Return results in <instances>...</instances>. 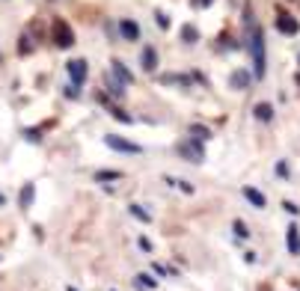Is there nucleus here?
I'll return each mask as SVG.
<instances>
[{
  "label": "nucleus",
  "mask_w": 300,
  "mask_h": 291,
  "mask_svg": "<svg viewBox=\"0 0 300 291\" xmlns=\"http://www.w3.org/2000/svg\"><path fill=\"white\" fill-rule=\"evenodd\" d=\"M68 77L74 80V86H83V80H86V59H71L68 62Z\"/></svg>",
  "instance_id": "nucleus-4"
},
{
  "label": "nucleus",
  "mask_w": 300,
  "mask_h": 291,
  "mask_svg": "<svg viewBox=\"0 0 300 291\" xmlns=\"http://www.w3.org/2000/svg\"><path fill=\"white\" fill-rule=\"evenodd\" d=\"M137 283H140V286H146V289H155V286H158L149 274H140V280H137Z\"/></svg>",
  "instance_id": "nucleus-20"
},
{
  "label": "nucleus",
  "mask_w": 300,
  "mask_h": 291,
  "mask_svg": "<svg viewBox=\"0 0 300 291\" xmlns=\"http://www.w3.org/2000/svg\"><path fill=\"white\" fill-rule=\"evenodd\" d=\"M211 0H193V6H208Z\"/></svg>",
  "instance_id": "nucleus-26"
},
{
  "label": "nucleus",
  "mask_w": 300,
  "mask_h": 291,
  "mask_svg": "<svg viewBox=\"0 0 300 291\" xmlns=\"http://www.w3.org/2000/svg\"><path fill=\"white\" fill-rule=\"evenodd\" d=\"M244 196H247V202H250V205H256V208H265V205H268L265 193H262V190H256V187H250V184L244 187Z\"/></svg>",
  "instance_id": "nucleus-9"
},
{
  "label": "nucleus",
  "mask_w": 300,
  "mask_h": 291,
  "mask_svg": "<svg viewBox=\"0 0 300 291\" xmlns=\"http://www.w3.org/2000/svg\"><path fill=\"white\" fill-rule=\"evenodd\" d=\"M65 95H68V98H77V95H80V86H71V89H65Z\"/></svg>",
  "instance_id": "nucleus-24"
},
{
  "label": "nucleus",
  "mask_w": 300,
  "mask_h": 291,
  "mask_svg": "<svg viewBox=\"0 0 300 291\" xmlns=\"http://www.w3.org/2000/svg\"><path fill=\"white\" fill-rule=\"evenodd\" d=\"M181 155H187V161H202V146L199 143H190V146H181Z\"/></svg>",
  "instance_id": "nucleus-11"
},
{
  "label": "nucleus",
  "mask_w": 300,
  "mask_h": 291,
  "mask_svg": "<svg viewBox=\"0 0 300 291\" xmlns=\"http://www.w3.org/2000/svg\"><path fill=\"white\" fill-rule=\"evenodd\" d=\"M140 62H143L146 71H155V68H158V51H155L152 45H146L143 54H140Z\"/></svg>",
  "instance_id": "nucleus-6"
},
{
  "label": "nucleus",
  "mask_w": 300,
  "mask_h": 291,
  "mask_svg": "<svg viewBox=\"0 0 300 291\" xmlns=\"http://www.w3.org/2000/svg\"><path fill=\"white\" fill-rule=\"evenodd\" d=\"M190 137H196V140L202 143V140H208L211 134H208V128H202V125H193V128H190Z\"/></svg>",
  "instance_id": "nucleus-16"
},
{
  "label": "nucleus",
  "mask_w": 300,
  "mask_h": 291,
  "mask_svg": "<svg viewBox=\"0 0 300 291\" xmlns=\"http://www.w3.org/2000/svg\"><path fill=\"white\" fill-rule=\"evenodd\" d=\"M113 119H119V122H131V116L122 113V110H113Z\"/></svg>",
  "instance_id": "nucleus-22"
},
{
  "label": "nucleus",
  "mask_w": 300,
  "mask_h": 291,
  "mask_svg": "<svg viewBox=\"0 0 300 291\" xmlns=\"http://www.w3.org/2000/svg\"><path fill=\"white\" fill-rule=\"evenodd\" d=\"M286 173H289V167H286V164L280 161V164H277V175H286Z\"/></svg>",
  "instance_id": "nucleus-25"
},
{
  "label": "nucleus",
  "mask_w": 300,
  "mask_h": 291,
  "mask_svg": "<svg viewBox=\"0 0 300 291\" xmlns=\"http://www.w3.org/2000/svg\"><path fill=\"white\" fill-rule=\"evenodd\" d=\"M253 113H256V119H262V122H271V119H274V107H271V104H256Z\"/></svg>",
  "instance_id": "nucleus-12"
},
{
  "label": "nucleus",
  "mask_w": 300,
  "mask_h": 291,
  "mask_svg": "<svg viewBox=\"0 0 300 291\" xmlns=\"http://www.w3.org/2000/svg\"><path fill=\"white\" fill-rule=\"evenodd\" d=\"M24 137H27V140H33V143H39V128H30V131H24Z\"/></svg>",
  "instance_id": "nucleus-21"
},
{
  "label": "nucleus",
  "mask_w": 300,
  "mask_h": 291,
  "mask_svg": "<svg viewBox=\"0 0 300 291\" xmlns=\"http://www.w3.org/2000/svg\"><path fill=\"white\" fill-rule=\"evenodd\" d=\"M196 36H199V33H196V27H190V24H184V27H181V39H184V42H196Z\"/></svg>",
  "instance_id": "nucleus-15"
},
{
  "label": "nucleus",
  "mask_w": 300,
  "mask_h": 291,
  "mask_svg": "<svg viewBox=\"0 0 300 291\" xmlns=\"http://www.w3.org/2000/svg\"><path fill=\"white\" fill-rule=\"evenodd\" d=\"M235 235H238V238H247V235H250V229H247L241 220H235Z\"/></svg>",
  "instance_id": "nucleus-19"
},
{
  "label": "nucleus",
  "mask_w": 300,
  "mask_h": 291,
  "mask_svg": "<svg viewBox=\"0 0 300 291\" xmlns=\"http://www.w3.org/2000/svg\"><path fill=\"white\" fill-rule=\"evenodd\" d=\"M104 143H107L110 149H116V152H125V155H140V152H143L137 143L125 140V137H116V134H107V137H104Z\"/></svg>",
  "instance_id": "nucleus-2"
},
{
  "label": "nucleus",
  "mask_w": 300,
  "mask_h": 291,
  "mask_svg": "<svg viewBox=\"0 0 300 291\" xmlns=\"http://www.w3.org/2000/svg\"><path fill=\"white\" fill-rule=\"evenodd\" d=\"M140 250H146V253H152V241H149V238H146V235H143V238H140Z\"/></svg>",
  "instance_id": "nucleus-23"
},
{
  "label": "nucleus",
  "mask_w": 300,
  "mask_h": 291,
  "mask_svg": "<svg viewBox=\"0 0 300 291\" xmlns=\"http://www.w3.org/2000/svg\"><path fill=\"white\" fill-rule=\"evenodd\" d=\"M110 68H113V77H116L119 83H125V86H128V83L134 80V74L128 71V65H125V62H119V59H113V65H110Z\"/></svg>",
  "instance_id": "nucleus-7"
},
{
  "label": "nucleus",
  "mask_w": 300,
  "mask_h": 291,
  "mask_svg": "<svg viewBox=\"0 0 300 291\" xmlns=\"http://www.w3.org/2000/svg\"><path fill=\"white\" fill-rule=\"evenodd\" d=\"M113 178H119V173H113V170H101V173H95V181H113Z\"/></svg>",
  "instance_id": "nucleus-17"
},
{
  "label": "nucleus",
  "mask_w": 300,
  "mask_h": 291,
  "mask_svg": "<svg viewBox=\"0 0 300 291\" xmlns=\"http://www.w3.org/2000/svg\"><path fill=\"white\" fill-rule=\"evenodd\" d=\"M286 241H289V250L295 253V256H300V226H289V235H286Z\"/></svg>",
  "instance_id": "nucleus-10"
},
{
  "label": "nucleus",
  "mask_w": 300,
  "mask_h": 291,
  "mask_svg": "<svg viewBox=\"0 0 300 291\" xmlns=\"http://www.w3.org/2000/svg\"><path fill=\"white\" fill-rule=\"evenodd\" d=\"M247 48L253 54V71H256V77H265V36H262V27L256 24L250 6H247Z\"/></svg>",
  "instance_id": "nucleus-1"
},
{
  "label": "nucleus",
  "mask_w": 300,
  "mask_h": 291,
  "mask_svg": "<svg viewBox=\"0 0 300 291\" xmlns=\"http://www.w3.org/2000/svg\"><path fill=\"white\" fill-rule=\"evenodd\" d=\"M277 27H280V33H289V36H295L300 30L298 18H292V15H280V18H277Z\"/></svg>",
  "instance_id": "nucleus-8"
},
{
  "label": "nucleus",
  "mask_w": 300,
  "mask_h": 291,
  "mask_svg": "<svg viewBox=\"0 0 300 291\" xmlns=\"http://www.w3.org/2000/svg\"><path fill=\"white\" fill-rule=\"evenodd\" d=\"M3 205H6V196H3V193H0V208H3Z\"/></svg>",
  "instance_id": "nucleus-27"
},
{
  "label": "nucleus",
  "mask_w": 300,
  "mask_h": 291,
  "mask_svg": "<svg viewBox=\"0 0 300 291\" xmlns=\"http://www.w3.org/2000/svg\"><path fill=\"white\" fill-rule=\"evenodd\" d=\"M54 39H57L60 48H71V45H74V33L68 30L65 21H54Z\"/></svg>",
  "instance_id": "nucleus-3"
},
{
  "label": "nucleus",
  "mask_w": 300,
  "mask_h": 291,
  "mask_svg": "<svg viewBox=\"0 0 300 291\" xmlns=\"http://www.w3.org/2000/svg\"><path fill=\"white\" fill-rule=\"evenodd\" d=\"M232 86H235V89H247V86H250V74H247V71H235V74H232Z\"/></svg>",
  "instance_id": "nucleus-14"
},
{
  "label": "nucleus",
  "mask_w": 300,
  "mask_h": 291,
  "mask_svg": "<svg viewBox=\"0 0 300 291\" xmlns=\"http://www.w3.org/2000/svg\"><path fill=\"white\" fill-rule=\"evenodd\" d=\"M131 214H134L137 220H143V223H149V220H152V214H149V211H143L140 205H131Z\"/></svg>",
  "instance_id": "nucleus-18"
},
{
  "label": "nucleus",
  "mask_w": 300,
  "mask_h": 291,
  "mask_svg": "<svg viewBox=\"0 0 300 291\" xmlns=\"http://www.w3.org/2000/svg\"><path fill=\"white\" fill-rule=\"evenodd\" d=\"M33 196H36V184L30 181V184L21 190V208H30V205H33Z\"/></svg>",
  "instance_id": "nucleus-13"
},
{
  "label": "nucleus",
  "mask_w": 300,
  "mask_h": 291,
  "mask_svg": "<svg viewBox=\"0 0 300 291\" xmlns=\"http://www.w3.org/2000/svg\"><path fill=\"white\" fill-rule=\"evenodd\" d=\"M119 33L125 36V42L140 39V27H137V21H131V18H122V21H119Z\"/></svg>",
  "instance_id": "nucleus-5"
}]
</instances>
